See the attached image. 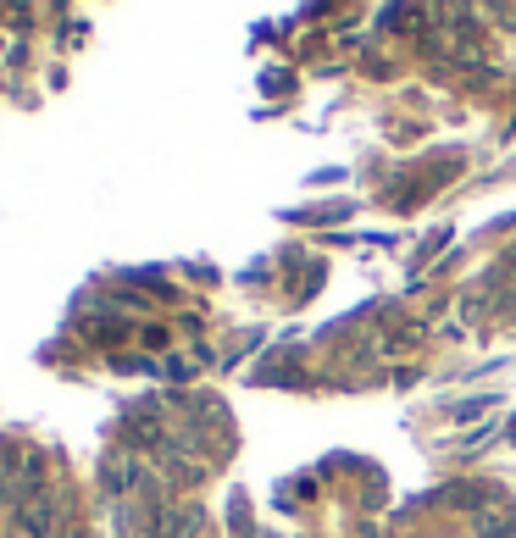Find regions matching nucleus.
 <instances>
[{"label": "nucleus", "instance_id": "1", "mask_svg": "<svg viewBox=\"0 0 516 538\" xmlns=\"http://www.w3.org/2000/svg\"><path fill=\"white\" fill-rule=\"evenodd\" d=\"M0 50H6V40H0Z\"/></svg>", "mask_w": 516, "mask_h": 538}]
</instances>
